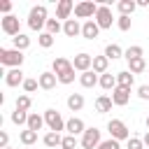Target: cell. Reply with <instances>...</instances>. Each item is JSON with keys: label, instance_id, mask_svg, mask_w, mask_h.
Segmentation results:
<instances>
[{"label": "cell", "instance_id": "obj_1", "mask_svg": "<svg viewBox=\"0 0 149 149\" xmlns=\"http://www.w3.org/2000/svg\"><path fill=\"white\" fill-rule=\"evenodd\" d=\"M47 21H49V14H47V5H35V7H30V12H28V28L30 30H42V28H47Z\"/></svg>", "mask_w": 149, "mask_h": 149}, {"label": "cell", "instance_id": "obj_2", "mask_svg": "<svg viewBox=\"0 0 149 149\" xmlns=\"http://www.w3.org/2000/svg\"><path fill=\"white\" fill-rule=\"evenodd\" d=\"M23 51H19V49H0V65H5V68H21L23 65Z\"/></svg>", "mask_w": 149, "mask_h": 149}, {"label": "cell", "instance_id": "obj_3", "mask_svg": "<svg viewBox=\"0 0 149 149\" xmlns=\"http://www.w3.org/2000/svg\"><path fill=\"white\" fill-rule=\"evenodd\" d=\"M107 130H109V137H112V140H119V142H121V140L128 142V140L133 137L130 130H128V126H126L121 119H109V121H107Z\"/></svg>", "mask_w": 149, "mask_h": 149}, {"label": "cell", "instance_id": "obj_4", "mask_svg": "<svg viewBox=\"0 0 149 149\" xmlns=\"http://www.w3.org/2000/svg\"><path fill=\"white\" fill-rule=\"evenodd\" d=\"M95 14H98V5L93 0H84V2H77L74 5V16L77 19L91 21V19H95Z\"/></svg>", "mask_w": 149, "mask_h": 149}, {"label": "cell", "instance_id": "obj_5", "mask_svg": "<svg viewBox=\"0 0 149 149\" xmlns=\"http://www.w3.org/2000/svg\"><path fill=\"white\" fill-rule=\"evenodd\" d=\"M0 28H2V33L9 35L12 40H14L16 35H21V21H19V16H14V14L2 16V19H0Z\"/></svg>", "mask_w": 149, "mask_h": 149}, {"label": "cell", "instance_id": "obj_6", "mask_svg": "<svg viewBox=\"0 0 149 149\" xmlns=\"http://www.w3.org/2000/svg\"><path fill=\"white\" fill-rule=\"evenodd\" d=\"M100 130L95 128V126H91V128H86L84 130V135H81V140H79V144H81V149H98L100 147Z\"/></svg>", "mask_w": 149, "mask_h": 149}, {"label": "cell", "instance_id": "obj_7", "mask_svg": "<svg viewBox=\"0 0 149 149\" xmlns=\"http://www.w3.org/2000/svg\"><path fill=\"white\" fill-rule=\"evenodd\" d=\"M44 123H47L49 130H54V133L65 130V121H63V116H61L58 109H47V112H44Z\"/></svg>", "mask_w": 149, "mask_h": 149}, {"label": "cell", "instance_id": "obj_8", "mask_svg": "<svg viewBox=\"0 0 149 149\" xmlns=\"http://www.w3.org/2000/svg\"><path fill=\"white\" fill-rule=\"evenodd\" d=\"M98 26H100V30H107V28H112V23H114V16H112V9H109V5H98V14H95V19H93Z\"/></svg>", "mask_w": 149, "mask_h": 149}, {"label": "cell", "instance_id": "obj_9", "mask_svg": "<svg viewBox=\"0 0 149 149\" xmlns=\"http://www.w3.org/2000/svg\"><path fill=\"white\" fill-rule=\"evenodd\" d=\"M72 68H74L77 72H88V70L93 68V56L86 54V51H79V54L74 56V61H72Z\"/></svg>", "mask_w": 149, "mask_h": 149}, {"label": "cell", "instance_id": "obj_10", "mask_svg": "<svg viewBox=\"0 0 149 149\" xmlns=\"http://www.w3.org/2000/svg\"><path fill=\"white\" fill-rule=\"evenodd\" d=\"M23 81H26V77H23V70L21 68H12L9 72H5V84L7 86H23Z\"/></svg>", "mask_w": 149, "mask_h": 149}, {"label": "cell", "instance_id": "obj_11", "mask_svg": "<svg viewBox=\"0 0 149 149\" xmlns=\"http://www.w3.org/2000/svg\"><path fill=\"white\" fill-rule=\"evenodd\" d=\"M37 81H40V88H44V91H51V88H56V84H58V77H56L51 70H44V72H40Z\"/></svg>", "mask_w": 149, "mask_h": 149}, {"label": "cell", "instance_id": "obj_12", "mask_svg": "<svg viewBox=\"0 0 149 149\" xmlns=\"http://www.w3.org/2000/svg\"><path fill=\"white\" fill-rule=\"evenodd\" d=\"M112 102H114L116 107H123V105H128V102H130V88L116 86V88L112 91Z\"/></svg>", "mask_w": 149, "mask_h": 149}, {"label": "cell", "instance_id": "obj_13", "mask_svg": "<svg viewBox=\"0 0 149 149\" xmlns=\"http://www.w3.org/2000/svg\"><path fill=\"white\" fill-rule=\"evenodd\" d=\"M72 12H74V2L72 0H58V5H56V19L68 21Z\"/></svg>", "mask_w": 149, "mask_h": 149}, {"label": "cell", "instance_id": "obj_14", "mask_svg": "<svg viewBox=\"0 0 149 149\" xmlns=\"http://www.w3.org/2000/svg\"><path fill=\"white\" fill-rule=\"evenodd\" d=\"M65 130H68V135H84V130H86V126H84V121L79 119V116H72V119H68L65 121Z\"/></svg>", "mask_w": 149, "mask_h": 149}, {"label": "cell", "instance_id": "obj_15", "mask_svg": "<svg viewBox=\"0 0 149 149\" xmlns=\"http://www.w3.org/2000/svg\"><path fill=\"white\" fill-rule=\"evenodd\" d=\"M98 35H100V26H98L93 19L81 23V37H84V40H95Z\"/></svg>", "mask_w": 149, "mask_h": 149}, {"label": "cell", "instance_id": "obj_16", "mask_svg": "<svg viewBox=\"0 0 149 149\" xmlns=\"http://www.w3.org/2000/svg\"><path fill=\"white\" fill-rule=\"evenodd\" d=\"M68 70H72V61H68V58H63V56H58V58H54V63H51V72H54L56 77H61V74H65Z\"/></svg>", "mask_w": 149, "mask_h": 149}, {"label": "cell", "instance_id": "obj_17", "mask_svg": "<svg viewBox=\"0 0 149 149\" xmlns=\"http://www.w3.org/2000/svg\"><path fill=\"white\" fill-rule=\"evenodd\" d=\"M63 33L68 37H77V35H81V23L77 19H68V21H63Z\"/></svg>", "mask_w": 149, "mask_h": 149}, {"label": "cell", "instance_id": "obj_18", "mask_svg": "<svg viewBox=\"0 0 149 149\" xmlns=\"http://www.w3.org/2000/svg\"><path fill=\"white\" fill-rule=\"evenodd\" d=\"M98 81H100V74H95L93 70H88V72H81V74H79V84H81L84 88H93Z\"/></svg>", "mask_w": 149, "mask_h": 149}, {"label": "cell", "instance_id": "obj_19", "mask_svg": "<svg viewBox=\"0 0 149 149\" xmlns=\"http://www.w3.org/2000/svg\"><path fill=\"white\" fill-rule=\"evenodd\" d=\"M112 95H98L95 98V112L98 114H107V112H112Z\"/></svg>", "mask_w": 149, "mask_h": 149}, {"label": "cell", "instance_id": "obj_20", "mask_svg": "<svg viewBox=\"0 0 149 149\" xmlns=\"http://www.w3.org/2000/svg\"><path fill=\"white\" fill-rule=\"evenodd\" d=\"M107 68H109V58H107L105 54H102V56H93V68H91V70H93L95 74H105Z\"/></svg>", "mask_w": 149, "mask_h": 149}, {"label": "cell", "instance_id": "obj_21", "mask_svg": "<svg viewBox=\"0 0 149 149\" xmlns=\"http://www.w3.org/2000/svg\"><path fill=\"white\" fill-rule=\"evenodd\" d=\"M116 81H119V86H123V88H133L135 74H133L130 70H121V72H116Z\"/></svg>", "mask_w": 149, "mask_h": 149}, {"label": "cell", "instance_id": "obj_22", "mask_svg": "<svg viewBox=\"0 0 149 149\" xmlns=\"http://www.w3.org/2000/svg\"><path fill=\"white\" fill-rule=\"evenodd\" d=\"M42 142H44V147H47V149H56V147H61V142H63V135H61V133H54V130H49V133L42 137Z\"/></svg>", "mask_w": 149, "mask_h": 149}, {"label": "cell", "instance_id": "obj_23", "mask_svg": "<svg viewBox=\"0 0 149 149\" xmlns=\"http://www.w3.org/2000/svg\"><path fill=\"white\" fill-rule=\"evenodd\" d=\"M105 91H114L116 86H119V81H116V74H112V72H105V74H100V81H98Z\"/></svg>", "mask_w": 149, "mask_h": 149}, {"label": "cell", "instance_id": "obj_24", "mask_svg": "<svg viewBox=\"0 0 149 149\" xmlns=\"http://www.w3.org/2000/svg\"><path fill=\"white\" fill-rule=\"evenodd\" d=\"M68 107H70V112H79L84 107V95L81 93H70L68 95Z\"/></svg>", "mask_w": 149, "mask_h": 149}, {"label": "cell", "instance_id": "obj_25", "mask_svg": "<svg viewBox=\"0 0 149 149\" xmlns=\"http://www.w3.org/2000/svg\"><path fill=\"white\" fill-rule=\"evenodd\" d=\"M135 7H137V2H133V0H119L116 2V9L121 12V16H130L135 12Z\"/></svg>", "mask_w": 149, "mask_h": 149}, {"label": "cell", "instance_id": "obj_26", "mask_svg": "<svg viewBox=\"0 0 149 149\" xmlns=\"http://www.w3.org/2000/svg\"><path fill=\"white\" fill-rule=\"evenodd\" d=\"M123 58H126V61H135V58H144V49H142L140 44H133V47H128V49L123 51Z\"/></svg>", "mask_w": 149, "mask_h": 149}, {"label": "cell", "instance_id": "obj_27", "mask_svg": "<svg viewBox=\"0 0 149 149\" xmlns=\"http://www.w3.org/2000/svg\"><path fill=\"white\" fill-rule=\"evenodd\" d=\"M42 126H44V116H40V114H35V112H30V116H28V123H26V128H30V130H42Z\"/></svg>", "mask_w": 149, "mask_h": 149}, {"label": "cell", "instance_id": "obj_28", "mask_svg": "<svg viewBox=\"0 0 149 149\" xmlns=\"http://www.w3.org/2000/svg\"><path fill=\"white\" fill-rule=\"evenodd\" d=\"M19 140H21L26 147H33V144L37 142V133H35V130H30V128H26V130H21V133H19Z\"/></svg>", "mask_w": 149, "mask_h": 149}, {"label": "cell", "instance_id": "obj_29", "mask_svg": "<svg viewBox=\"0 0 149 149\" xmlns=\"http://www.w3.org/2000/svg\"><path fill=\"white\" fill-rule=\"evenodd\" d=\"M149 65H147V61L144 58H135V61H128V70L133 72V74H140V72H144Z\"/></svg>", "mask_w": 149, "mask_h": 149}, {"label": "cell", "instance_id": "obj_30", "mask_svg": "<svg viewBox=\"0 0 149 149\" xmlns=\"http://www.w3.org/2000/svg\"><path fill=\"white\" fill-rule=\"evenodd\" d=\"M105 56H107L109 61H116V58L123 56V49H121L119 44H107V47H105Z\"/></svg>", "mask_w": 149, "mask_h": 149}, {"label": "cell", "instance_id": "obj_31", "mask_svg": "<svg viewBox=\"0 0 149 149\" xmlns=\"http://www.w3.org/2000/svg\"><path fill=\"white\" fill-rule=\"evenodd\" d=\"M12 42H14V49H19V51H26V49L30 47V37H28V35H23V33H21V35H16Z\"/></svg>", "mask_w": 149, "mask_h": 149}, {"label": "cell", "instance_id": "obj_32", "mask_svg": "<svg viewBox=\"0 0 149 149\" xmlns=\"http://www.w3.org/2000/svg\"><path fill=\"white\" fill-rule=\"evenodd\" d=\"M30 105H33V100H30V95H28V93H23V95H19V98H16V105H14V109H21V112H28V109H30Z\"/></svg>", "mask_w": 149, "mask_h": 149}, {"label": "cell", "instance_id": "obj_33", "mask_svg": "<svg viewBox=\"0 0 149 149\" xmlns=\"http://www.w3.org/2000/svg\"><path fill=\"white\" fill-rule=\"evenodd\" d=\"M47 33L56 37L58 33H63V23H61L58 19H49V21H47Z\"/></svg>", "mask_w": 149, "mask_h": 149}, {"label": "cell", "instance_id": "obj_34", "mask_svg": "<svg viewBox=\"0 0 149 149\" xmlns=\"http://www.w3.org/2000/svg\"><path fill=\"white\" fill-rule=\"evenodd\" d=\"M28 112H21V109H14L12 112V123H16V126H23V123H28Z\"/></svg>", "mask_w": 149, "mask_h": 149}, {"label": "cell", "instance_id": "obj_35", "mask_svg": "<svg viewBox=\"0 0 149 149\" xmlns=\"http://www.w3.org/2000/svg\"><path fill=\"white\" fill-rule=\"evenodd\" d=\"M37 44H40L42 49H49V47L54 44V35H49L47 30H44V33H40V35H37Z\"/></svg>", "mask_w": 149, "mask_h": 149}, {"label": "cell", "instance_id": "obj_36", "mask_svg": "<svg viewBox=\"0 0 149 149\" xmlns=\"http://www.w3.org/2000/svg\"><path fill=\"white\" fill-rule=\"evenodd\" d=\"M79 140L74 135H63V142H61V149H77Z\"/></svg>", "mask_w": 149, "mask_h": 149}, {"label": "cell", "instance_id": "obj_37", "mask_svg": "<svg viewBox=\"0 0 149 149\" xmlns=\"http://www.w3.org/2000/svg\"><path fill=\"white\" fill-rule=\"evenodd\" d=\"M130 26H133V19H130V16H119V19H116V28H119V30L126 33V30H130Z\"/></svg>", "mask_w": 149, "mask_h": 149}, {"label": "cell", "instance_id": "obj_38", "mask_svg": "<svg viewBox=\"0 0 149 149\" xmlns=\"http://www.w3.org/2000/svg\"><path fill=\"white\" fill-rule=\"evenodd\" d=\"M126 149H147V147H144L142 137H130V140L126 142Z\"/></svg>", "mask_w": 149, "mask_h": 149}, {"label": "cell", "instance_id": "obj_39", "mask_svg": "<svg viewBox=\"0 0 149 149\" xmlns=\"http://www.w3.org/2000/svg\"><path fill=\"white\" fill-rule=\"evenodd\" d=\"M98 149H121V142H119V140H112V137H109V140H102Z\"/></svg>", "mask_w": 149, "mask_h": 149}, {"label": "cell", "instance_id": "obj_40", "mask_svg": "<svg viewBox=\"0 0 149 149\" xmlns=\"http://www.w3.org/2000/svg\"><path fill=\"white\" fill-rule=\"evenodd\" d=\"M37 86H40V81H37V79H30V77H28V79L23 81V91H26V93H33V91H37Z\"/></svg>", "mask_w": 149, "mask_h": 149}, {"label": "cell", "instance_id": "obj_41", "mask_svg": "<svg viewBox=\"0 0 149 149\" xmlns=\"http://www.w3.org/2000/svg\"><path fill=\"white\" fill-rule=\"evenodd\" d=\"M72 81H74V68H72V70H68L65 74H61V77H58V84H72Z\"/></svg>", "mask_w": 149, "mask_h": 149}, {"label": "cell", "instance_id": "obj_42", "mask_svg": "<svg viewBox=\"0 0 149 149\" xmlns=\"http://www.w3.org/2000/svg\"><path fill=\"white\" fill-rule=\"evenodd\" d=\"M137 98H140V100H149V84L137 86Z\"/></svg>", "mask_w": 149, "mask_h": 149}, {"label": "cell", "instance_id": "obj_43", "mask_svg": "<svg viewBox=\"0 0 149 149\" xmlns=\"http://www.w3.org/2000/svg\"><path fill=\"white\" fill-rule=\"evenodd\" d=\"M0 12H2L5 16H9V12H12V2H9V0H2V2H0Z\"/></svg>", "mask_w": 149, "mask_h": 149}, {"label": "cell", "instance_id": "obj_44", "mask_svg": "<svg viewBox=\"0 0 149 149\" xmlns=\"http://www.w3.org/2000/svg\"><path fill=\"white\" fill-rule=\"evenodd\" d=\"M5 147H9V135H7V130H0V149H5Z\"/></svg>", "mask_w": 149, "mask_h": 149}, {"label": "cell", "instance_id": "obj_45", "mask_svg": "<svg viewBox=\"0 0 149 149\" xmlns=\"http://www.w3.org/2000/svg\"><path fill=\"white\" fill-rule=\"evenodd\" d=\"M142 142H144V147H147V149H149V130H147V133H144V135H142Z\"/></svg>", "mask_w": 149, "mask_h": 149}, {"label": "cell", "instance_id": "obj_46", "mask_svg": "<svg viewBox=\"0 0 149 149\" xmlns=\"http://www.w3.org/2000/svg\"><path fill=\"white\" fill-rule=\"evenodd\" d=\"M149 5V0H137V7H147Z\"/></svg>", "mask_w": 149, "mask_h": 149}, {"label": "cell", "instance_id": "obj_47", "mask_svg": "<svg viewBox=\"0 0 149 149\" xmlns=\"http://www.w3.org/2000/svg\"><path fill=\"white\" fill-rule=\"evenodd\" d=\"M147 130H149V116H147Z\"/></svg>", "mask_w": 149, "mask_h": 149}, {"label": "cell", "instance_id": "obj_48", "mask_svg": "<svg viewBox=\"0 0 149 149\" xmlns=\"http://www.w3.org/2000/svg\"><path fill=\"white\" fill-rule=\"evenodd\" d=\"M5 149H12V147H5Z\"/></svg>", "mask_w": 149, "mask_h": 149}, {"label": "cell", "instance_id": "obj_49", "mask_svg": "<svg viewBox=\"0 0 149 149\" xmlns=\"http://www.w3.org/2000/svg\"><path fill=\"white\" fill-rule=\"evenodd\" d=\"M26 149H33V147H26Z\"/></svg>", "mask_w": 149, "mask_h": 149}, {"label": "cell", "instance_id": "obj_50", "mask_svg": "<svg viewBox=\"0 0 149 149\" xmlns=\"http://www.w3.org/2000/svg\"><path fill=\"white\" fill-rule=\"evenodd\" d=\"M147 70H149V68H147Z\"/></svg>", "mask_w": 149, "mask_h": 149}]
</instances>
